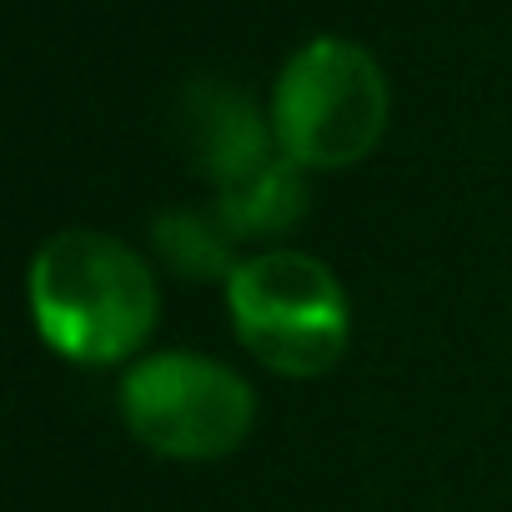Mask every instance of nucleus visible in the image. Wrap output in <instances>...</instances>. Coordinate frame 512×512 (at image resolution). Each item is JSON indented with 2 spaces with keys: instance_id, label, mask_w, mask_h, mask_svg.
<instances>
[{
  "instance_id": "7ed1b4c3",
  "label": "nucleus",
  "mask_w": 512,
  "mask_h": 512,
  "mask_svg": "<svg viewBox=\"0 0 512 512\" xmlns=\"http://www.w3.org/2000/svg\"><path fill=\"white\" fill-rule=\"evenodd\" d=\"M226 307L241 347L282 377H322L352 332L342 282L307 251L246 256L226 277Z\"/></svg>"
},
{
  "instance_id": "f257e3e1",
  "label": "nucleus",
  "mask_w": 512,
  "mask_h": 512,
  "mask_svg": "<svg viewBox=\"0 0 512 512\" xmlns=\"http://www.w3.org/2000/svg\"><path fill=\"white\" fill-rule=\"evenodd\" d=\"M31 317L36 332L81 367H111L156 327L161 287L131 246L101 231H61L31 262Z\"/></svg>"
},
{
  "instance_id": "0eeeda50",
  "label": "nucleus",
  "mask_w": 512,
  "mask_h": 512,
  "mask_svg": "<svg viewBox=\"0 0 512 512\" xmlns=\"http://www.w3.org/2000/svg\"><path fill=\"white\" fill-rule=\"evenodd\" d=\"M156 236V251L166 256V262L191 277V282H206V277H231L241 262H231V231L221 226V216H196V211H166L156 216L151 226Z\"/></svg>"
},
{
  "instance_id": "39448f33",
  "label": "nucleus",
  "mask_w": 512,
  "mask_h": 512,
  "mask_svg": "<svg viewBox=\"0 0 512 512\" xmlns=\"http://www.w3.org/2000/svg\"><path fill=\"white\" fill-rule=\"evenodd\" d=\"M181 121H186V141L196 151V161L211 171L216 191L267 171L282 146H277V131H272V116L256 111L236 86H221V81H201L186 91V106H181Z\"/></svg>"
},
{
  "instance_id": "423d86ee",
  "label": "nucleus",
  "mask_w": 512,
  "mask_h": 512,
  "mask_svg": "<svg viewBox=\"0 0 512 512\" xmlns=\"http://www.w3.org/2000/svg\"><path fill=\"white\" fill-rule=\"evenodd\" d=\"M307 211V171L292 156H277L267 171H256L226 191H216V216L231 236H272L297 226Z\"/></svg>"
},
{
  "instance_id": "20e7f679",
  "label": "nucleus",
  "mask_w": 512,
  "mask_h": 512,
  "mask_svg": "<svg viewBox=\"0 0 512 512\" xmlns=\"http://www.w3.org/2000/svg\"><path fill=\"white\" fill-rule=\"evenodd\" d=\"M121 412L136 442L161 457L211 462L246 442L256 397L241 372L196 352L141 357L121 382Z\"/></svg>"
},
{
  "instance_id": "f03ea898",
  "label": "nucleus",
  "mask_w": 512,
  "mask_h": 512,
  "mask_svg": "<svg viewBox=\"0 0 512 512\" xmlns=\"http://www.w3.org/2000/svg\"><path fill=\"white\" fill-rule=\"evenodd\" d=\"M392 91L377 56L342 36L307 41L277 76L272 131L302 171H342L377 151Z\"/></svg>"
}]
</instances>
